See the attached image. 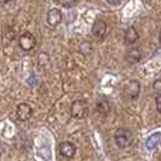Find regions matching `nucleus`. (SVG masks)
Returning a JSON list of instances; mask_svg holds the SVG:
<instances>
[{
	"label": "nucleus",
	"instance_id": "obj_16",
	"mask_svg": "<svg viewBox=\"0 0 161 161\" xmlns=\"http://www.w3.org/2000/svg\"><path fill=\"white\" fill-rule=\"evenodd\" d=\"M153 87H154L155 90H161V80H155L154 84H153Z\"/></svg>",
	"mask_w": 161,
	"mask_h": 161
},
{
	"label": "nucleus",
	"instance_id": "obj_15",
	"mask_svg": "<svg viewBox=\"0 0 161 161\" xmlns=\"http://www.w3.org/2000/svg\"><path fill=\"white\" fill-rule=\"evenodd\" d=\"M108 4H111V5H114V6H117V5H120L121 3H123V0H106Z\"/></svg>",
	"mask_w": 161,
	"mask_h": 161
},
{
	"label": "nucleus",
	"instance_id": "obj_7",
	"mask_svg": "<svg viewBox=\"0 0 161 161\" xmlns=\"http://www.w3.org/2000/svg\"><path fill=\"white\" fill-rule=\"evenodd\" d=\"M59 153L61 156L71 159L76 154V146L71 142H63L59 144Z\"/></svg>",
	"mask_w": 161,
	"mask_h": 161
},
{
	"label": "nucleus",
	"instance_id": "obj_4",
	"mask_svg": "<svg viewBox=\"0 0 161 161\" xmlns=\"http://www.w3.org/2000/svg\"><path fill=\"white\" fill-rule=\"evenodd\" d=\"M18 45H19V47L22 48L24 52H29V51H31V49L36 46V37H35L31 33L25 31V33H23L19 36V39H18Z\"/></svg>",
	"mask_w": 161,
	"mask_h": 161
},
{
	"label": "nucleus",
	"instance_id": "obj_6",
	"mask_svg": "<svg viewBox=\"0 0 161 161\" xmlns=\"http://www.w3.org/2000/svg\"><path fill=\"white\" fill-rule=\"evenodd\" d=\"M92 31L97 40H103L107 35V25L102 19H96L93 24Z\"/></svg>",
	"mask_w": 161,
	"mask_h": 161
},
{
	"label": "nucleus",
	"instance_id": "obj_3",
	"mask_svg": "<svg viewBox=\"0 0 161 161\" xmlns=\"http://www.w3.org/2000/svg\"><path fill=\"white\" fill-rule=\"evenodd\" d=\"M140 90H141V84L136 80H130L124 87V95L129 100H136L140 96Z\"/></svg>",
	"mask_w": 161,
	"mask_h": 161
},
{
	"label": "nucleus",
	"instance_id": "obj_9",
	"mask_svg": "<svg viewBox=\"0 0 161 161\" xmlns=\"http://www.w3.org/2000/svg\"><path fill=\"white\" fill-rule=\"evenodd\" d=\"M138 33L135 29V27H129L126 29V31L124 34V41L126 45H134L135 42L138 41Z\"/></svg>",
	"mask_w": 161,
	"mask_h": 161
},
{
	"label": "nucleus",
	"instance_id": "obj_10",
	"mask_svg": "<svg viewBox=\"0 0 161 161\" xmlns=\"http://www.w3.org/2000/svg\"><path fill=\"white\" fill-rule=\"evenodd\" d=\"M160 137H161L160 134H154L148 138L147 142H146V146H147V148L149 149V150L154 149V148L159 144V142H160Z\"/></svg>",
	"mask_w": 161,
	"mask_h": 161
},
{
	"label": "nucleus",
	"instance_id": "obj_5",
	"mask_svg": "<svg viewBox=\"0 0 161 161\" xmlns=\"http://www.w3.org/2000/svg\"><path fill=\"white\" fill-rule=\"evenodd\" d=\"M16 114H17V118L22 121H27L31 118L33 115V108L30 105H28L25 102H22L17 106L16 109Z\"/></svg>",
	"mask_w": 161,
	"mask_h": 161
},
{
	"label": "nucleus",
	"instance_id": "obj_17",
	"mask_svg": "<svg viewBox=\"0 0 161 161\" xmlns=\"http://www.w3.org/2000/svg\"><path fill=\"white\" fill-rule=\"evenodd\" d=\"M8 1H10V0H0V4H1V5H4V4H7Z\"/></svg>",
	"mask_w": 161,
	"mask_h": 161
},
{
	"label": "nucleus",
	"instance_id": "obj_13",
	"mask_svg": "<svg viewBox=\"0 0 161 161\" xmlns=\"http://www.w3.org/2000/svg\"><path fill=\"white\" fill-rule=\"evenodd\" d=\"M76 1H77V0H59V3H60L63 6H65V7L74 6L75 4H76Z\"/></svg>",
	"mask_w": 161,
	"mask_h": 161
},
{
	"label": "nucleus",
	"instance_id": "obj_14",
	"mask_svg": "<svg viewBox=\"0 0 161 161\" xmlns=\"http://www.w3.org/2000/svg\"><path fill=\"white\" fill-rule=\"evenodd\" d=\"M155 106H156L158 112L161 113V94L156 95V97H155Z\"/></svg>",
	"mask_w": 161,
	"mask_h": 161
},
{
	"label": "nucleus",
	"instance_id": "obj_12",
	"mask_svg": "<svg viewBox=\"0 0 161 161\" xmlns=\"http://www.w3.org/2000/svg\"><path fill=\"white\" fill-rule=\"evenodd\" d=\"M97 112H100L101 114H107L111 109H109V105H108V102L106 100H101L97 102Z\"/></svg>",
	"mask_w": 161,
	"mask_h": 161
},
{
	"label": "nucleus",
	"instance_id": "obj_11",
	"mask_svg": "<svg viewBox=\"0 0 161 161\" xmlns=\"http://www.w3.org/2000/svg\"><path fill=\"white\" fill-rule=\"evenodd\" d=\"M128 60L130 63H137L141 60V52L138 48H132L128 53Z\"/></svg>",
	"mask_w": 161,
	"mask_h": 161
},
{
	"label": "nucleus",
	"instance_id": "obj_2",
	"mask_svg": "<svg viewBox=\"0 0 161 161\" xmlns=\"http://www.w3.org/2000/svg\"><path fill=\"white\" fill-rule=\"evenodd\" d=\"M71 115L76 119H83L88 114V103L84 100H76L71 105Z\"/></svg>",
	"mask_w": 161,
	"mask_h": 161
},
{
	"label": "nucleus",
	"instance_id": "obj_8",
	"mask_svg": "<svg viewBox=\"0 0 161 161\" xmlns=\"http://www.w3.org/2000/svg\"><path fill=\"white\" fill-rule=\"evenodd\" d=\"M63 20V14L58 8H51L47 14V23L51 27H57Z\"/></svg>",
	"mask_w": 161,
	"mask_h": 161
},
{
	"label": "nucleus",
	"instance_id": "obj_1",
	"mask_svg": "<svg viewBox=\"0 0 161 161\" xmlns=\"http://www.w3.org/2000/svg\"><path fill=\"white\" fill-rule=\"evenodd\" d=\"M132 138H134L132 132L129 129L120 128L114 132V143L117 147L121 149L129 147L132 143Z\"/></svg>",
	"mask_w": 161,
	"mask_h": 161
},
{
	"label": "nucleus",
	"instance_id": "obj_19",
	"mask_svg": "<svg viewBox=\"0 0 161 161\" xmlns=\"http://www.w3.org/2000/svg\"><path fill=\"white\" fill-rule=\"evenodd\" d=\"M1 154H3V149H1V147H0V156H1Z\"/></svg>",
	"mask_w": 161,
	"mask_h": 161
},
{
	"label": "nucleus",
	"instance_id": "obj_18",
	"mask_svg": "<svg viewBox=\"0 0 161 161\" xmlns=\"http://www.w3.org/2000/svg\"><path fill=\"white\" fill-rule=\"evenodd\" d=\"M159 40H160V42H161V30H160V33H159Z\"/></svg>",
	"mask_w": 161,
	"mask_h": 161
}]
</instances>
